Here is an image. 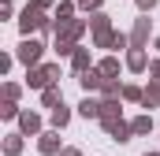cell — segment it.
Wrapping results in <instances>:
<instances>
[{
	"instance_id": "obj_16",
	"label": "cell",
	"mask_w": 160,
	"mask_h": 156,
	"mask_svg": "<svg viewBox=\"0 0 160 156\" xmlns=\"http://www.w3.org/2000/svg\"><path fill=\"white\" fill-rule=\"evenodd\" d=\"M116 71H119L116 60H104V63H101V75H116Z\"/></svg>"
},
{
	"instance_id": "obj_17",
	"label": "cell",
	"mask_w": 160,
	"mask_h": 156,
	"mask_svg": "<svg viewBox=\"0 0 160 156\" xmlns=\"http://www.w3.org/2000/svg\"><path fill=\"white\" fill-rule=\"evenodd\" d=\"M123 97H127V100H142V89H134V85H127V89H123Z\"/></svg>"
},
{
	"instance_id": "obj_3",
	"label": "cell",
	"mask_w": 160,
	"mask_h": 156,
	"mask_svg": "<svg viewBox=\"0 0 160 156\" xmlns=\"http://www.w3.org/2000/svg\"><path fill=\"white\" fill-rule=\"evenodd\" d=\"M19 60H22L26 67L38 63V60H41V45H38V41H22V45H19Z\"/></svg>"
},
{
	"instance_id": "obj_1",
	"label": "cell",
	"mask_w": 160,
	"mask_h": 156,
	"mask_svg": "<svg viewBox=\"0 0 160 156\" xmlns=\"http://www.w3.org/2000/svg\"><path fill=\"white\" fill-rule=\"evenodd\" d=\"M48 7V0H34L26 11H22V19H19V26H22V34H30V30H38V26H45V19H41V11Z\"/></svg>"
},
{
	"instance_id": "obj_13",
	"label": "cell",
	"mask_w": 160,
	"mask_h": 156,
	"mask_svg": "<svg viewBox=\"0 0 160 156\" xmlns=\"http://www.w3.org/2000/svg\"><path fill=\"white\" fill-rule=\"evenodd\" d=\"M67 119H71V112H67L63 104H60V108L52 112V123H56V126H67Z\"/></svg>"
},
{
	"instance_id": "obj_18",
	"label": "cell",
	"mask_w": 160,
	"mask_h": 156,
	"mask_svg": "<svg viewBox=\"0 0 160 156\" xmlns=\"http://www.w3.org/2000/svg\"><path fill=\"white\" fill-rule=\"evenodd\" d=\"M138 7H142V11H153V7H157V0H138Z\"/></svg>"
},
{
	"instance_id": "obj_9",
	"label": "cell",
	"mask_w": 160,
	"mask_h": 156,
	"mask_svg": "<svg viewBox=\"0 0 160 156\" xmlns=\"http://www.w3.org/2000/svg\"><path fill=\"white\" fill-rule=\"evenodd\" d=\"M127 67H130V71H142V67H145V52H142V48H134V52L127 56Z\"/></svg>"
},
{
	"instance_id": "obj_5",
	"label": "cell",
	"mask_w": 160,
	"mask_h": 156,
	"mask_svg": "<svg viewBox=\"0 0 160 156\" xmlns=\"http://www.w3.org/2000/svg\"><path fill=\"white\" fill-rule=\"evenodd\" d=\"M19 126H22L26 134H38V130H41V119L34 115V112H22V115H19Z\"/></svg>"
},
{
	"instance_id": "obj_12",
	"label": "cell",
	"mask_w": 160,
	"mask_h": 156,
	"mask_svg": "<svg viewBox=\"0 0 160 156\" xmlns=\"http://www.w3.org/2000/svg\"><path fill=\"white\" fill-rule=\"evenodd\" d=\"M19 149H22V141H19V134H11V138L4 141V153H8V156H15Z\"/></svg>"
},
{
	"instance_id": "obj_2",
	"label": "cell",
	"mask_w": 160,
	"mask_h": 156,
	"mask_svg": "<svg viewBox=\"0 0 160 156\" xmlns=\"http://www.w3.org/2000/svg\"><path fill=\"white\" fill-rule=\"evenodd\" d=\"M56 75H60V67H52V63H48V67H38V71L26 75V85H34V89H48V82H52Z\"/></svg>"
},
{
	"instance_id": "obj_6",
	"label": "cell",
	"mask_w": 160,
	"mask_h": 156,
	"mask_svg": "<svg viewBox=\"0 0 160 156\" xmlns=\"http://www.w3.org/2000/svg\"><path fill=\"white\" fill-rule=\"evenodd\" d=\"M78 82H82V89H97V85H104L108 78H101V71H86Z\"/></svg>"
},
{
	"instance_id": "obj_7",
	"label": "cell",
	"mask_w": 160,
	"mask_h": 156,
	"mask_svg": "<svg viewBox=\"0 0 160 156\" xmlns=\"http://www.w3.org/2000/svg\"><path fill=\"white\" fill-rule=\"evenodd\" d=\"M56 149H60V138H56V134H41V153L52 156Z\"/></svg>"
},
{
	"instance_id": "obj_11",
	"label": "cell",
	"mask_w": 160,
	"mask_h": 156,
	"mask_svg": "<svg viewBox=\"0 0 160 156\" xmlns=\"http://www.w3.org/2000/svg\"><path fill=\"white\" fill-rule=\"evenodd\" d=\"M130 130H134V134H149V130H153V119H149V115H138L134 123H130Z\"/></svg>"
},
{
	"instance_id": "obj_4",
	"label": "cell",
	"mask_w": 160,
	"mask_h": 156,
	"mask_svg": "<svg viewBox=\"0 0 160 156\" xmlns=\"http://www.w3.org/2000/svg\"><path fill=\"white\" fill-rule=\"evenodd\" d=\"M101 108H104V104H101V100H93V97H86V100H82V115L86 119H101Z\"/></svg>"
},
{
	"instance_id": "obj_21",
	"label": "cell",
	"mask_w": 160,
	"mask_h": 156,
	"mask_svg": "<svg viewBox=\"0 0 160 156\" xmlns=\"http://www.w3.org/2000/svg\"><path fill=\"white\" fill-rule=\"evenodd\" d=\"M145 156H160V153H145Z\"/></svg>"
},
{
	"instance_id": "obj_19",
	"label": "cell",
	"mask_w": 160,
	"mask_h": 156,
	"mask_svg": "<svg viewBox=\"0 0 160 156\" xmlns=\"http://www.w3.org/2000/svg\"><path fill=\"white\" fill-rule=\"evenodd\" d=\"M153 82H160V63H153Z\"/></svg>"
},
{
	"instance_id": "obj_14",
	"label": "cell",
	"mask_w": 160,
	"mask_h": 156,
	"mask_svg": "<svg viewBox=\"0 0 160 156\" xmlns=\"http://www.w3.org/2000/svg\"><path fill=\"white\" fill-rule=\"evenodd\" d=\"M86 67H89V52H75V71H82V75H86Z\"/></svg>"
},
{
	"instance_id": "obj_8",
	"label": "cell",
	"mask_w": 160,
	"mask_h": 156,
	"mask_svg": "<svg viewBox=\"0 0 160 156\" xmlns=\"http://www.w3.org/2000/svg\"><path fill=\"white\" fill-rule=\"evenodd\" d=\"M142 100H145V108H153V104H160V82H153L145 93H142Z\"/></svg>"
},
{
	"instance_id": "obj_20",
	"label": "cell",
	"mask_w": 160,
	"mask_h": 156,
	"mask_svg": "<svg viewBox=\"0 0 160 156\" xmlns=\"http://www.w3.org/2000/svg\"><path fill=\"white\" fill-rule=\"evenodd\" d=\"M63 156H82V153H78V149H63Z\"/></svg>"
},
{
	"instance_id": "obj_10",
	"label": "cell",
	"mask_w": 160,
	"mask_h": 156,
	"mask_svg": "<svg viewBox=\"0 0 160 156\" xmlns=\"http://www.w3.org/2000/svg\"><path fill=\"white\" fill-rule=\"evenodd\" d=\"M41 100H45V104H48V108L56 112V108H60V89H56V85H48V89L41 93Z\"/></svg>"
},
{
	"instance_id": "obj_22",
	"label": "cell",
	"mask_w": 160,
	"mask_h": 156,
	"mask_svg": "<svg viewBox=\"0 0 160 156\" xmlns=\"http://www.w3.org/2000/svg\"><path fill=\"white\" fill-rule=\"evenodd\" d=\"M157 48H160V37H157Z\"/></svg>"
},
{
	"instance_id": "obj_15",
	"label": "cell",
	"mask_w": 160,
	"mask_h": 156,
	"mask_svg": "<svg viewBox=\"0 0 160 156\" xmlns=\"http://www.w3.org/2000/svg\"><path fill=\"white\" fill-rule=\"evenodd\" d=\"M0 115L4 119H15L19 112H15V100H8V104H0Z\"/></svg>"
}]
</instances>
